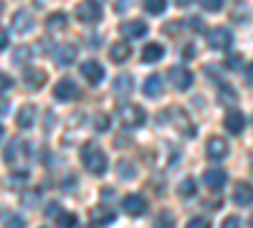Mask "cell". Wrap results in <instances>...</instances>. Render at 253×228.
<instances>
[{
	"mask_svg": "<svg viewBox=\"0 0 253 228\" xmlns=\"http://www.w3.org/2000/svg\"><path fill=\"white\" fill-rule=\"evenodd\" d=\"M56 223H58V226L71 228V226H76V223H79V218H76L74 213H58V216H56Z\"/></svg>",
	"mask_w": 253,
	"mask_h": 228,
	"instance_id": "31",
	"label": "cell"
},
{
	"mask_svg": "<svg viewBox=\"0 0 253 228\" xmlns=\"http://www.w3.org/2000/svg\"><path fill=\"white\" fill-rule=\"evenodd\" d=\"M46 216H58V203H48L46 205Z\"/></svg>",
	"mask_w": 253,
	"mask_h": 228,
	"instance_id": "39",
	"label": "cell"
},
{
	"mask_svg": "<svg viewBox=\"0 0 253 228\" xmlns=\"http://www.w3.org/2000/svg\"><path fill=\"white\" fill-rule=\"evenodd\" d=\"M165 56V46L162 44H147L142 48V61L144 64H155V61H160Z\"/></svg>",
	"mask_w": 253,
	"mask_h": 228,
	"instance_id": "21",
	"label": "cell"
},
{
	"mask_svg": "<svg viewBox=\"0 0 253 228\" xmlns=\"http://www.w3.org/2000/svg\"><path fill=\"white\" fill-rule=\"evenodd\" d=\"M208 44H210V48H215V51H225L230 44H233V36H230L228 28L218 26V28H213L208 33Z\"/></svg>",
	"mask_w": 253,
	"mask_h": 228,
	"instance_id": "3",
	"label": "cell"
},
{
	"mask_svg": "<svg viewBox=\"0 0 253 228\" xmlns=\"http://www.w3.org/2000/svg\"><path fill=\"white\" fill-rule=\"evenodd\" d=\"M129 53H132L129 44H114L112 51H109V56H112L114 64H122V61H126V58H129Z\"/></svg>",
	"mask_w": 253,
	"mask_h": 228,
	"instance_id": "23",
	"label": "cell"
},
{
	"mask_svg": "<svg viewBox=\"0 0 253 228\" xmlns=\"http://www.w3.org/2000/svg\"><path fill=\"white\" fill-rule=\"evenodd\" d=\"M243 127H246V117H243L241 112H236V109H230V112L225 114V130H228L230 135H241Z\"/></svg>",
	"mask_w": 253,
	"mask_h": 228,
	"instance_id": "14",
	"label": "cell"
},
{
	"mask_svg": "<svg viewBox=\"0 0 253 228\" xmlns=\"http://www.w3.org/2000/svg\"><path fill=\"white\" fill-rule=\"evenodd\" d=\"M8 114V101H0V119Z\"/></svg>",
	"mask_w": 253,
	"mask_h": 228,
	"instance_id": "42",
	"label": "cell"
},
{
	"mask_svg": "<svg viewBox=\"0 0 253 228\" xmlns=\"http://www.w3.org/2000/svg\"><path fill=\"white\" fill-rule=\"evenodd\" d=\"M13 87V79L8 76V74H3V71H0V94H3V91H8Z\"/></svg>",
	"mask_w": 253,
	"mask_h": 228,
	"instance_id": "35",
	"label": "cell"
},
{
	"mask_svg": "<svg viewBox=\"0 0 253 228\" xmlns=\"http://www.w3.org/2000/svg\"><path fill=\"white\" fill-rule=\"evenodd\" d=\"M144 33H147V26L142 20H126V23H122V36H126V38H142Z\"/></svg>",
	"mask_w": 253,
	"mask_h": 228,
	"instance_id": "20",
	"label": "cell"
},
{
	"mask_svg": "<svg viewBox=\"0 0 253 228\" xmlns=\"http://www.w3.org/2000/svg\"><path fill=\"white\" fill-rule=\"evenodd\" d=\"M134 87H132V76L129 74H119L117 79H114V91L117 94H129Z\"/></svg>",
	"mask_w": 253,
	"mask_h": 228,
	"instance_id": "24",
	"label": "cell"
},
{
	"mask_svg": "<svg viewBox=\"0 0 253 228\" xmlns=\"http://www.w3.org/2000/svg\"><path fill=\"white\" fill-rule=\"evenodd\" d=\"M28 61H31V46H20V48L13 51V64L15 66H26Z\"/></svg>",
	"mask_w": 253,
	"mask_h": 228,
	"instance_id": "26",
	"label": "cell"
},
{
	"mask_svg": "<svg viewBox=\"0 0 253 228\" xmlns=\"http://www.w3.org/2000/svg\"><path fill=\"white\" fill-rule=\"evenodd\" d=\"M81 74L84 79L89 81V84H101V79H104V66L99 64V61H84L81 64Z\"/></svg>",
	"mask_w": 253,
	"mask_h": 228,
	"instance_id": "7",
	"label": "cell"
},
{
	"mask_svg": "<svg viewBox=\"0 0 253 228\" xmlns=\"http://www.w3.org/2000/svg\"><path fill=\"white\" fill-rule=\"evenodd\" d=\"M81 160H84V165H86V170L91 175H104L107 173V155L101 152V147H96V142H84Z\"/></svg>",
	"mask_w": 253,
	"mask_h": 228,
	"instance_id": "1",
	"label": "cell"
},
{
	"mask_svg": "<svg viewBox=\"0 0 253 228\" xmlns=\"http://www.w3.org/2000/svg\"><path fill=\"white\" fill-rule=\"evenodd\" d=\"M53 96L61 99V101H71V99L79 96V87L74 84L71 79H61L58 84H56V89H53Z\"/></svg>",
	"mask_w": 253,
	"mask_h": 228,
	"instance_id": "8",
	"label": "cell"
},
{
	"mask_svg": "<svg viewBox=\"0 0 253 228\" xmlns=\"http://www.w3.org/2000/svg\"><path fill=\"white\" fill-rule=\"evenodd\" d=\"M36 107L33 104H23L20 107V112H18V127L20 130H31L33 124H36Z\"/></svg>",
	"mask_w": 253,
	"mask_h": 228,
	"instance_id": "18",
	"label": "cell"
},
{
	"mask_svg": "<svg viewBox=\"0 0 253 228\" xmlns=\"http://www.w3.org/2000/svg\"><path fill=\"white\" fill-rule=\"evenodd\" d=\"M13 28H15L18 33H28V31H33V15H31L28 10H18V13H13Z\"/></svg>",
	"mask_w": 253,
	"mask_h": 228,
	"instance_id": "16",
	"label": "cell"
},
{
	"mask_svg": "<svg viewBox=\"0 0 253 228\" xmlns=\"http://www.w3.org/2000/svg\"><path fill=\"white\" fill-rule=\"evenodd\" d=\"M190 28H193V31H203L205 26H203V20H200V18H190Z\"/></svg>",
	"mask_w": 253,
	"mask_h": 228,
	"instance_id": "38",
	"label": "cell"
},
{
	"mask_svg": "<svg viewBox=\"0 0 253 228\" xmlns=\"http://www.w3.org/2000/svg\"><path fill=\"white\" fill-rule=\"evenodd\" d=\"M167 114H170L172 117V122H175V127L180 130V132H185L187 137H193L195 135V127H193V124H190V119H187V114L182 112V109H177V107H172L170 112H167Z\"/></svg>",
	"mask_w": 253,
	"mask_h": 228,
	"instance_id": "13",
	"label": "cell"
},
{
	"mask_svg": "<svg viewBox=\"0 0 253 228\" xmlns=\"http://www.w3.org/2000/svg\"><path fill=\"white\" fill-rule=\"evenodd\" d=\"M190 228H205L208 226V221L205 218H190V223H187Z\"/></svg>",
	"mask_w": 253,
	"mask_h": 228,
	"instance_id": "36",
	"label": "cell"
},
{
	"mask_svg": "<svg viewBox=\"0 0 253 228\" xmlns=\"http://www.w3.org/2000/svg\"><path fill=\"white\" fill-rule=\"evenodd\" d=\"M225 66H228L230 71H241V69H243V56H230Z\"/></svg>",
	"mask_w": 253,
	"mask_h": 228,
	"instance_id": "34",
	"label": "cell"
},
{
	"mask_svg": "<svg viewBox=\"0 0 253 228\" xmlns=\"http://www.w3.org/2000/svg\"><path fill=\"white\" fill-rule=\"evenodd\" d=\"M119 119H122L124 127L134 130V127H142V124H144L147 114H144V109L137 107V104H119Z\"/></svg>",
	"mask_w": 253,
	"mask_h": 228,
	"instance_id": "2",
	"label": "cell"
},
{
	"mask_svg": "<svg viewBox=\"0 0 253 228\" xmlns=\"http://www.w3.org/2000/svg\"><path fill=\"white\" fill-rule=\"evenodd\" d=\"M223 226H228V228H236V226H238V218H236V216H230V218H225V223H223Z\"/></svg>",
	"mask_w": 253,
	"mask_h": 228,
	"instance_id": "40",
	"label": "cell"
},
{
	"mask_svg": "<svg viewBox=\"0 0 253 228\" xmlns=\"http://www.w3.org/2000/svg\"><path fill=\"white\" fill-rule=\"evenodd\" d=\"M8 48V31L5 28H0V51Z\"/></svg>",
	"mask_w": 253,
	"mask_h": 228,
	"instance_id": "37",
	"label": "cell"
},
{
	"mask_svg": "<svg viewBox=\"0 0 253 228\" xmlns=\"http://www.w3.org/2000/svg\"><path fill=\"white\" fill-rule=\"evenodd\" d=\"M180 195H182V198H193V195H195V180H193V178H185V180L180 182Z\"/></svg>",
	"mask_w": 253,
	"mask_h": 228,
	"instance_id": "29",
	"label": "cell"
},
{
	"mask_svg": "<svg viewBox=\"0 0 253 228\" xmlns=\"http://www.w3.org/2000/svg\"><path fill=\"white\" fill-rule=\"evenodd\" d=\"M43 81H46V71H41V69H28V71L23 74V84H26V89H31V91L41 89V87H43Z\"/></svg>",
	"mask_w": 253,
	"mask_h": 228,
	"instance_id": "15",
	"label": "cell"
},
{
	"mask_svg": "<svg viewBox=\"0 0 253 228\" xmlns=\"http://www.w3.org/2000/svg\"><path fill=\"white\" fill-rule=\"evenodd\" d=\"M205 152H208L210 160H223L228 155V142L220 139V137H210L208 144H205Z\"/></svg>",
	"mask_w": 253,
	"mask_h": 228,
	"instance_id": "12",
	"label": "cell"
},
{
	"mask_svg": "<svg viewBox=\"0 0 253 228\" xmlns=\"http://www.w3.org/2000/svg\"><path fill=\"white\" fill-rule=\"evenodd\" d=\"M3 135H5V132H3V124H0V139H3Z\"/></svg>",
	"mask_w": 253,
	"mask_h": 228,
	"instance_id": "44",
	"label": "cell"
},
{
	"mask_svg": "<svg viewBox=\"0 0 253 228\" xmlns=\"http://www.w3.org/2000/svg\"><path fill=\"white\" fill-rule=\"evenodd\" d=\"M122 208H124V213H129V216H144L147 213V203H144V198L142 195H126L124 200H122Z\"/></svg>",
	"mask_w": 253,
	"mask_h": 228,
	"instance_id": "9",
	"label": "cell"
},
{
	"mask_svg": "<svg viewBox=\"0 0 253 228\" xmlns=\"http://www.w3.org/2000/svg\"><path fill=\"white\" fill-rule=\"evenodd\" d=\"M117 175L122 178V180H132L134 175H137V168L132 162H119V168H117Z\"/></svg>",
	"mask_w": 253,
	"mask_h": 228,
	"instance_id": "28",
	"label": "cell"
},
{
	"mask_svg": "<svg viewBox=\"0 0 253 228\" xmlns=\"http://www.w3.org/2000/svg\"><path fill=\"white\" fill-rule=\"evenodd\" d=\"M246 79L253 84V64H248V66H246Z\"/></svg>",
	"mask_w": 253,
	"mask_h": 228,
	"instance_id": "41",
	"label": "cell"
},
{
	"mask_svg": "<svg viewBox=\"0 0 253 228\" xmlns=\"http://www.w3.org/2000/svg\"><path fill=\"white\" fill-rule=\"evenodd\" d=\"M200 5H203V10H208V13H218V10L223 8V0H200Z\"/></svg>",
	"mask_w": 253,
	"mask_h": 228,
	"instance_id": "33",
	"label": "cell"
},
{
	"mask_svg": "<svg viewBox=\"0 0 253 228\" xmlns=\"http://www.w3.org/2000/svg\"><path fill=\"white\" fill-rule=\"evenodd\" d=\"M76 18L81 20V23H96V20H101V5L86 0V3H81L76 8Z\"/></svg>",
	"mask_w": 253,
	"mask_h": 228,
	"instance_id": "4",
	"label": "cell"
},
{
	"mask_svg": "<svg viewBox=\"0 0 253 228\" xmlns=\"http://www.w3.org/2000/svg\"><path fill=\"white\" fill-rule=\"evenodd\" d=\"M94 130L96 132H107L109 130V117L107 114H96L94 117Z\"/></svg>",
	"mask_w": 253,
	"mask_h": 228,
	"instance_id": "32",
	"label": "cell"
},
{
	"mask_svg": "<svg viewBox=\"0 0 253 228\" xmlns=\"http://www.w3.org/2000/svg\"><path fill=\"white\" fill-rule=\"evenodd\" d=\"M233 200L236 205H251L253 203V185L251 182H238L233 190Z\"/></svg>",
	"mask_w": 253,
	"mask_h": 228,
	"instance_id": "17",
	"label": "cell"
},
{
	"mask_svg": "<svg viewBox=\"0 0 253 228\" xmlns=\"http://www.w3.org/2000/svg\"><path fill=\"white\" fill-rule=\"evenodd\" d=\"M225 180H228V175H225V170H220V168H210V170L203 175V182L208 185L210 190H223Z\"/></svg>",
	"mask_w": 253,
	"mask_h": 228,
	"instance_id": "11",
	"label": "cell"
},
{
	"mask_svg": "<svg viewBox=\"0 0 253 228\" xmlns=\"http://www.w3.org/2000/svg\"><path fill=\"white\" fill-rule=\"evenodd\" d=\"M165 8H167V0H144V10L152 13V15L165 13Z\"/></svg>",
	"mask_w": 253,
	"mask_h": 228,
	"instance_id": "27",
	"label": "cell"
},
{
	"mask_svg": "<svg viewBox=\"0 0 253 228\" xmlns=\"http://www.w3.org/2000/svg\"><path fill=\"white\" fill-rule=\"evenodd\" d=\"M170 81H172V87L177 91H185L193 87V74H190L185 66H172L170 69Z\"/></svg>",
	"mask_w": 253,
	"mask_h": 228,
	"instance_id": "5",
	"label": "cell"
},
{
	"mask_svg": "<svg viewBox=\"0 0 253 228\" xmlns=\"http://www.w3.org/2000/svg\"><path fill=\"white\" fill-rule=\"evenodd\" d=\"M142 89H144V94L147 96H160L162 94V76L160 74H150V76H147L144 79V84H142Z\"/></svg>",
	"mask_w": 253,
	"mask_h": 228,
	"instance_id": "19",
	"label": "cell"
},
{
	"mask_svg": "<svg viewBox=\"0 0 253 228\" xmlns=\"http://www.w3.org/2000/svg\"><path fill=\"white\" fill-rule=\"evenodd\" d=\"M91 3H104V0H91Z\"/></svg>",
	"mask_w": 253,
	"mask_h": 228,
	"instance_id": "45",
	"label": "cell"
},
{
	"mask_svg": "<svg viewBox=\"0 0 253 228\" xmlns=\"http://www.w3.org/2000/svg\"><path fill=\"white\" fill-rule=\"evenodd\" d=\"M251 226H253V218H251Z\"/></svg>",
	"mask_w": 253,
	"mask_h": 228,
	"instance_id": "46",
	"label": "cell"
},
{
	"mask_svg": "<svg viewBox=\"0 0 253 228\" xmlns=\"http://www.w3.org/2000/svg\"><path fill=\"white\" fill-rule=\"evenodd\" d=\"M114 218H117V213H114V211H109V208H94V211H91V216H89L91 226H104V223H112Z\"/></svg>",
	"mask_w": 253,
	"mask_h": 228,
	"instance_id": "22",
	"label": "cell"
},
{
	"mask_svg": "<svg viewBox=\"0 0 253 228\" xmlns=\"http://www.w3.org/2000/svg\"><path fill=\"white\" fill-rule=\"evenodd\" d=\"M175 3H177L180 8H185V5H190V0H175Z\"/></svg>",
	"mask_w": 253,
	"mask_h": 228,
	"instance_id": "43",
	"label": "cell"
},
{
	"mask_svg": "<svg viewBox=\"0 0 253 228\" xmlns=\"http://www.w3.org/2000/svg\"><path fill=\"white\" fill-rule=\"evenodd\" d=\"M53 58L58 66H71L76 61V46L74 44H61L56 51H53Z\"/></svg>",
	"mask_w": 253,
	"mask_h": 228,
	"instance_id": "10",
	"label": "cell"
},
{
	"mask_svg": "<svg viewBox=\"0 0 253 228\" xmlns=\"http://www.w3.org/2000/svg\"><path fill=\"white\" fill-rule=\"evenodd\" d=\"M28 152V142H23V139H13L8 147H5V162L8 165H20V157H23Z\"/></svg>",
	"mask_w": 253,
	"mask_h": 228,
	"instance_id": "6",
	"label": "cell"
},
{
	"mask_svg": "<svg viewBox=\"0 0 253 228\" xmlns=\"http://www.w3.org/2000/svg\"><path fill=\"white\" fill-rule=\"evenodd\" d=\"M46 26H48V31H63L66 28V13H51Z\"/></svg>",
	"mask_w": 253,
	"mask_h": 228,
	"instance_id": "25",
	"label": "cell"
},
{
	"mask_svg": "<svg viewBox=\"0 0 253 228\" xmlns=\"http://www.w3.org/2000/svg\"><path fill=\"white\" fill-rule=\"evenodd\" d=\"M218 99H220V101H228V104H236V91L230 89L228 84H223V87L218 89Z\"/></svg>",
	"mask_w": 253,
	"mask_h": 228,
	"instance_id": "30",
	"label": "cell"
}]
</instances>
